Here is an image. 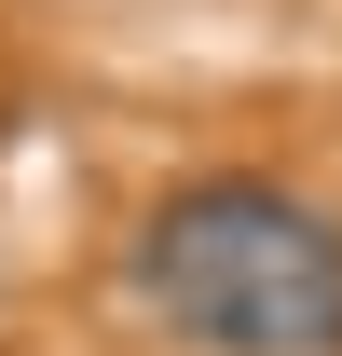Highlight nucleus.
Returning a JSON list of instances; mask_svg holds the SVG:
<instances>
[{"label": "nucleus", "instance_id": "1", "mask_svg": "<svg viewBox=\"0 0 342 356\" xmlns=\"http://www.w3.org/2000/svg\"><path fill=\"white\" fill-rule=\"evenodd\" d=\"M124 288L178 356H342V220L247 165L151 192Z\"/></svg>", "mask_w": 342, "mask_h": 356}]
</instances>
